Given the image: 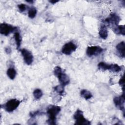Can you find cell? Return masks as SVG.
Masks as SVG:
<instances>
[{
	"instance_id": "8fae6325",
	"label": "cell",
	"mask_w": 125,
	"mask_h": 125,
	"mask_svg": "<svg viewBox=\"0 0 125 125\" xmlns=\"http://www.w3.org/2000/svg\"><path fill=\"white\" fill-rule=\"evenodd\" d=\"M116 49L121 55V57L124 58L125 57V43L124 41L118 43L116 46Z\"/></svg>"
},
{
	"instance_id": "8992f818",
	"label": "cell",
	"mask_w": 125,
	"mask_h": 125,
	"mask_svg": "<svg viewBox=\"0 0 125 125\" xmlns=\"http://www.w3.org/2000/svg\"><path fill=\"white\" fill-rule=\"evenodd\" d=\"M103 51V49L99 46H88L86 50L87 55L91 57L93 56H97Z\"/></svg>"
},
{
	"instance_id": "484cf974",
	"label": "cell",
	"mask_w": 125,
	"mask_h": 125,
	"mask_svg": "<svg viewBox=\"0 0 125 125\" xmlns=\"http://www.w3.org/2000/svg\"><path fill=\"white\" fill-rule=\"evenodd\" d=\"M27 2H33V1H27Z\"/></svg>"
},
{
	"instance_id": "ac0fdd59",
	"label": "cell",
	"mask_w": 125,
	"mask_h": 125,
	"mask_svg": "<svg viewBox=\"0 0 125 125\" xmlns=\"http://www.w3.org/2000/svg\"><path fill=\"white\" fill-rule=\"evenodd\" d=\"M109 64H107L104 62H100L98 64V69L101 71H105L108 70Z\"/></svg>"
},
{
	"instance_id": "603a6c76",
	"label": "cell",
	"mask_w": 125,
	"mask_h": 125,
	"mask_svg": "<svg viewBox=\"0 0 125 125\" xmlns=\"http://www.w3.org/2000/svg\"><path fill=\"white\" fill-rule=\"evenodd\" d=\"M18 7L19 9V10L21 12H24V11L26 10V6L25 4H19L18 5Z\"/></svg>"
},
{
	"instance_id": "d6986e66",
	"label": "cell",
	"mask_w": 125,
	"mask_h": 125,
	"mask_svg": "<svg viewBox=\"0 0 125 125\" xmlns=\"http://www.w3.org/2000/svg\"><path fill=\"white\" fill-rule=\"evenodd\" d=\"M37 13V9L34 7H31L29 8L28 12V17L31 19H33L36 16Z\"/></svg>"
},
{
	"instance_id": "5bb4252c",
	"label": "cell",
	"mask_w": 125,
	"mask_h": 125,
	"mask_svg": "<svg viewBox=\"0 0 125 125\" xmlns=\"http://www.w3.org/2000/svg\"><path fill=\"white\" fill-rule=\"evenodd\" d=\"M14 39H15V41L16 42V44L17 45V49H18L21 44V36L19 32H17V31H15L14 33Z\"/></svg>"
},
{
	"instance_id": "6da1fadb",
	"label": "cell",
	"mask_w": 125,
	"mask_h": 125,
	"mask_svg": "<svg viewBox=\"0 0 125 125\" xmlns=\"http://www.w3.org/2000/svg\"><path fill=\"white\" fill-rule=\"evenodd\" d=\"M60 106L54 105H50L47 108V113L48 115L49 119L47 121L49 124H55L56 116L61 111Z\"/></svg>"
},
{
	"instance_id": "9a60e30c",
	"label": "cell",
	"mask_w": 125,
	"mask_h": 125,
	"mask_svg": "<svg viewBox=\"0 0 125 125\" xmlns=\"http://www.w3.org/2000/svg\"><path fill=\"white\" fill-rule=\"evenodd\" d=\"M7 75L11 79L13 80L15 79L16 76V70L13 67L9 68L7 70Z\"/></svg>"
},
{
	"instance_id": "7a4b0ae2",
	"label": "cell",
	"mask_w": 125,
	"mask_h": 125,
	"mask_svg": "<svg viewBox=\"0 0 125 125\" xmlns=\"http://www.w3.org/2000/svg\"><path fill=\"white\" fill-rule=\"evenodd\" d=\"M21 103V101L17 99H12L3 105V108L7 112H11L17 108Z\"/></svg>"
},
{
	"instance_id": "cb8c5ba5",
	"label": "cell",
	"mask_w": 125,
	"mask_h": 125,
	"mask_svg": "<svg viewBox=\"0 0 125 125\" xmlns=\"http://www.w3.org/2000/svg\"><path fill=\"white\" fill-rule=\"evenodd\" d=\"M119 84L120 86L124 87V77L123 76V77L120 79L119 81Z\"/></svg>"
},
{
	"instance_id": "5b68a950",
	"label": "cell",
	"mask_w": 125,
	"mask_h": 125,
	"mask_svg": "<svg viewBox=\"0 0 125 125\" xmlns=\"http://www.w3.org/2000/svg\"><path fill=\"white\" fill-rule=\"evenodd\" d=\"M77 48V45L73 42H70L66 43L62 47V52L67 55H71L73 52H74Z\"/></svg>"
},
{
	"instance_id": "d4e9b609",
	"label": "cell",
	"mask_w": 125,
	"mask_h": 125,
	"mask_svg": "<svg viewBox=\"0 0 125 125\" xmlns=\"http://www.w3.org/2000/svg\"><path fill=\"white\" fill-rule=\"evenodd\" d=\"M59 1H54V0H51V1H49V2H50V3H52V4H55V3H56V2H58Z\"/></svg>"
},
{
	"instance_id": "e0dca14e",
	"label": "cell",
	"mask_w": 125,
	"mask_h": 125,
	"mask_svg": "<svg viewBox=\"0 0 125 125\" xmlns=\"http://www.w3.org/2000/svg\"><path fill=\"white\" fill-rule=\"evenodd\" d=\"M108 70L113 72H119L121 71L122 67L117 64H109Z\"/></svg>"
},
{
	"instance_id": "7402d4cb",
	"label": "cell",
	"mask_w": 125,
	"mask_h": 125,
	"mask_svg": "<svg viewBox=\"0 0 125 125\" xmlns=\"http://www.w3.org/2000/svg\"><path fill=\"white\" fill-rule=\"evenodd\" d=\"M62 69L60 66H56L54 69V74L56 76L58 77L60 74L62 73Z\"/></svg>"
},
{
	"instance_id": "7c38bea8",
	"label": "cell",
	"mask_w": 125,
	"mask_h": 125,
	"mask_svg": "<svg viewBox=\"0 0 125 125\" xmlns=\"http://www.w3.org/2000/svg\"><path fill=\"white\" fill-rule=\"evenodd\" d=\"M99 34L101 38L104 40L107 38L108 36V31L105 25H103L101 27Z\"/></svg>"
},
{
	"instance_id": "277c9868",
	"label": "cell",
	"mask_w": 125,
	"mask_h": 125,
	"mask_svg": "<svg viewBox=\"0 0 125 125\" xmlns=\"http://www.w3.org/2000/svg\"><path fill=\"white\" fill-rule=\"evenodd\" d=\"M17 27L6 23H1L0 25V33L4 36H8L10 33L15 32Z\"/></svg>"
},
{
	"instance_id": "44dd1931",
	"label": "cell",
	"mask_w": 125,
	"mask_h": 125,
	"mask_svg": "<svg viewBox=\"0 0 125 125\" xmlns=\"http://www.w3.org/2000/svg\"><path fill=\"white\" fill-rule=\"evenodd\" d=\"M64 86H62V85H57L54 87V90L55 91H56L57 93H58L60 95H63V94L64 93Z\"/></svg>"
},
{
	"instance_id": "30bf717a",
	"label": "cell",
	"mask_w": 125,
	"mask_h": 125,
	"mask_svg": "<svg viewBox=\"0 0 125 125\" xmlns=\"http://www.w3.org/2000/svg\"><path fill=\"white\" fill-rule=\"evenodd\" d=\"M57 77L59 79L61 85L63 86H65V85L68 84L70 82L69 77L63 72H62Z\"/></svg>"
},
{
	"instance_id": "ba28073f",
	"label": "cell",
	"mask_w": 125,
	"mask_h": 125,
	"mask_svg": "<svg viewBox=\"0 0 125 125\" xmlns=\"http://www.w3.org/2000/svg\"><path fill=\"white\" fill-rule=\"evenodd\" d=\"M120 20V18L118 15L115 14H112L110 17L105 19V22L106 24L108 25H112V26L113 27L117 25Z\"/></svg>"
},
{
	"instance_id": "ffe728a7",
	"label": "cell",
	"mask_w": 125,
	"mask_h": 125,
	"mask_svg": "<svg viewBox=\"0 0 125 125\" xmlns=\"http://www.w3.org/2000/svg\"><path fill=\"white\" fill-rule=\"evenodd\" d=\"M33 96L36 100L40 99L42 96L43 93L42 91L39 88H37L34 90L33 92Z\"/></svg>"
},
{
	"instance_id": "52a82bcc",
	"label": "cell",
	"mask_w": 125,
	"mask_h": 125,
	"mask_svg": "<svg viewBox=\"0 0 125 125\" xmlns=\"http://www.w3.org/2000/svg\"><path fill=\"white\" fill-rule=\"evenodd\" d=\"M21 54L23 57L24 62L27 65H30L33 62V56L31 52L26 49L21 50Z\"/></svg>"
},
{
	"instance_id": "9c48e42d",
	"label": "cell",
	"mask_w": 125,
	"mask_h": 125,
	"mask_svg": "<svg viewBox=\"0 0 125 125\" xmlns=\"http://www.w3.org/2000/svg\"><path fill=\"white\" fill-rule=\"evenodd\" d=\"M113 102L116 106L121 110H124L125 97L124 93L120 97H115L113 99Z\"/></svg>"
},
{
	"instance_id": "2e32d148",
	"label": "cell",
	"mask_w": 125,
	"mask_h": 125,
	"mask_svg": "<svg viewBox=\"0 0 125 125\" xmlns=\"http://www.w3.org/2000/svg\"><path fill=\"white\" fill-rule=\"evenodd\" d=\"M80 94L82 97H83L84 99H85L86 100L90 99L92 97V93L90 91L86 89L82 90L81 91Z\"/></svg>"
},
{
	"instance_id": "4fadbf2b",
	"label": "cell",
	"mask_w": 125,
	"mask_h": 125,
	"mask_svg": "<svg viewBox=\"0 0 125 125\" xmlns=\"http://www.w3.org/2000/svg\"><path fill=\"white\" fill-rule=\"evenodd\" d=\"M113 30L117 34H122L123 35H125V30L124 25H116L113 27Z\"/></svg>"
},
{
	"instance_id": "3957f363",
	"label": "cell",
	"mask_w": 125,
	"mask_h": 125,
	"mask_svg": "<svg viewBox=\"0 0 125 125\" xmlns=\"http://www.w3.org/2000/svg\"><path fill=\"white\" fill-rule=\"evenodd\" d=\"M74 119L76 121L75 125H86L90 124V122L84 118L83 112L80 109H78L74 113Z\"/></svg>"
}]
</instances>
